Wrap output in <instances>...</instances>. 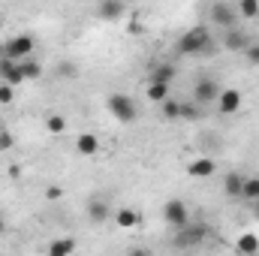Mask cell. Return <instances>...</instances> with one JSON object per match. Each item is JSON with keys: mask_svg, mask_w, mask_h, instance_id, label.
<instances>
[{"mask_svg": "<svg viewBox=\"0 0 259 256\" xmlns=\"http://www.w3.org/2000/svg\"><path fill=\"white\" fill-rule=\"evenodd\" d=\"M211 46V30L208 27H190L181 39H178V52L181 55H202L205 49Z\"/></svg>", "mask_w": 259, "mask_h": 256, "instance_id": "6da1fadb", "label": "cell"}, {"mask_svg": "<svg viewBox=\"0 0 259 256\" xmlns=\"http://www.w3.org/2000/svg\"><path fill=\"white\" fill-rule=\"evenodd\" d=\"M109 112H112V118H118L124 124L139 118V106H136V100L130 94H112L109 97Z\"/></svg>", "mask_w": 259, "mask_h": 256, "instance_id": "7a4b0ae2", "label": "cell"}, {"mask_svg": "<svg viewBox=\"0 0 259 256\" xmlns=\"http://www.w3.org/2000/svg\"><path fill=\"white\" fill-rule=\"evenodd\" d=\"M163 217H166V223H169L172 229H184V226L190 223L187 205H184L181 199H169V202L163 205Z\"/></svg>", "mask_w": 259, "mask_h": 256, "instance_id": "3957f363", "label": "cell"}, {"mask_svg": "<svg viewBox=\"0 0 259 256\" xmlns=\"http://www.w3.org/2000/svg\"><path fill=\"white\" fill-rule=\"evenodd\" d=\"M33 36L30 33H21V36H15V39H9L6 42V58H12V61H24V58H30L33 55Z\"/></svg>", "mask_w": 259, "mask_h": 256, "instance_id": "277c9868", "label": "cell"}, {"mask_svg": "<svg viewBox=\"0 0 259 256\" xmlns=\"http://www.w3.org/2000/svg\"><path fill=\"white\" fill-rule=\"evenodd\" d=\"M208 15H211V21L217 24V27H232L235 24V9L226 3V0H217V3H211V9H208Z\"/></svg>", "mask_w": 259, "mask_h": 256, "instance_id": "5b68a950", "label": "cell"}, {"mask_svg": "<svg viewBox=\"0 0 259 256\" xmlns=\"http://www.w3.org/2000/svg\"><path fill=\"white\" fill-rule=\"evenodd\" d=\"M217 109H220L223 115H235V112L241 109V94H238L235 88H220V94H217Z\"/></svg>", "mask_w": 259, "mask_h": 256, "instance_id": "8992f818", "label": "cell"}, {"mask_svg": "<svg viewBox=\"0 0 259 256\" xmlns=\"http://www.w3.org/2000/svg\"><path fill=\"white\" fill-rule=\"evenodd\" d=\"M217 94H220V84L214 81V78H199L196 81V91H193V100L199 106H205V103H211V100H217Z\"/></svg>", "mask_w": 259, "mask_h": 256, "instance_id": "52a82bcc", "label": "cell"}, {"mask_svg": "<svg viewBox=\"0 0 259 256\" xmlns=\"http://www.w3.org/2000/svg\"><path fill=\"white\" fill-rule=\"evenodd\" d=\"M0 78H3V81H9L12 88H18V84L24 81L21 64H18V61H12V58H3V61H0Z\"/></svg>", "mask_w": 259, "mask_h": 256, "instance_id": "ba28073f", "label": "cell"}, {"mask_svg": "<svg viewBox=\"0 0 259 256\" xmlns=\"http://www.w3.org/2000/svg\"><path fill=\"white\" fill-rule=\"evenodd\" d=\"M247 42H250V36H247L244 30L226 27V33H223V46H226L229 52H244V49H247Z\"/></svg>", "mask_w": 259, "mask_h": 256, "instance_id": "9c48e42d", "label": "cell"}, {"mask_svg": "<svg viewBox=\"0 0 259 256\" xmlns=\"http://www.w3.org/2000/svg\"><path fill=\"white\" fill-rule=\"evenodd\" d=\"M187 172H190L193 178H211V175L217 172V163H214L211 157H199V160H193V163L187 166Z\"/></svg>", "mask_w": 259, "mask_h": 256, "instance_id": "30bf717a", "label": "cell"}, {"mask_svg": "<svg viewBox=\"0 0 259 256\" xmlns=\"http://www.w3.org/2000/svg\"><path fill=\"white\" fill-rule=\"evenodd\" d=\"M109 214H112V205H109L106 199H91V205H88V217H91L94 223H106Z\"/></svg>", "mask_w": 259, "mask_h": 256, "instance_id": "8fae6325", "label": "cell"}, {"mask_svg": "<svg viewBox=\"0 0 259 256\" xmlns=\"http://www.w3.org/2000/svg\"><path fill=\"white\" fill-rule=\"evenodd\" d=\"M124 12H127V3H124V0H103V3H100V15H103L106 21H118Z\"/></svg>", "mask_w": 259, "mask_h": 256, "instance_id": "7c38bea8", "label": "cell"}, {"mask_svg": "<svg viewBox=\"0 0 259 256\" xmlns=\"http://www.w3.org/2000/svg\"><path fill=\"white\" fill-rule=\"evenodd\" d=\"M75 151L84 154V157H94V154L100 151V139H97L94 133H81V136L75 139Z\"/></svg>", "mask_w": 259, "mask_h": 256, "instance_id": "4fadbf2b", "label": "cell"}, {"mask_svg": "<svg viewBox=\"0 0 259 256\" xmlns=\"http://www.w3.org/2000/svg\"><path fill=\"white\" fill-rule=\"evenodd\" d=\"M154 81H166V84H172L175 78H178V66L175 64H154V75H151Z\"/></svg>", "mask_w": 259, "mask_h": 256, "instance_id": "5bb4252c", "label": "cell"}, {"mask_svg": "<svg viewBox=\"0 0 259 256\" xmlns=\"http://www.w3.org/2000/svg\"><path fill=\"white\" fill-rule=\"evenodd\" d=\"M145 94H148V100H151V103H163V100L169 97V84H166V81H154V78H151V84L145 88Z\"/></svg>", "mask_w": 259, "mask_h": 256, "instance_id": "9a60e30c", "label": "cell"}, {"mask_svg": "<svg viewBox=\"0 0 259 256\" xmlns=\"http://www.w3.org/2000/svg\"><path fill=\"white\" fill-rule=\"evenodd\" d=\"M241 184H244V175L229 172V175L223 178V193H226V196H241Z\"/></svg>", "mask_w": 259, "mask_h": 256, "instance_id": "2e32d148", "label": "cell"}, {"mask_svg": "<svg viewBox=\"0 0 259 256\" xmlns=\"http://www.w3.org/2000/svg\"><path fill=\"white\" fill-rule=\"evenodd\" d=\"M235 250H238V253H259V238L253 235V232H244V235L238 238Z\"/></svg>", "mask_w": 259, "mask_h": 256, "instance_id": "e0dca14e", "label": "cell"}, {"mask_svg": "<svg viewBox=\"0 0 259 256\" xmlns=\"http://www.w3.org/2000/svg\"><path fill=\"white\" fill-rule=\"evenodd\" d=\"M115 223H118L121 229H133V226L139 223V214H136L133 208H118V214H115Z\"/></svg>", "mask_w": 259, "mask_h": 256, "instance_id": "ac0fdd59", "label": "cell"}, {"mask_svg": "<svg viewBox=\"0 0 259 256\" xmlns=\"http://www.w3.org/2000/svg\"><path fill=\"white\" fill-rule=\"evenodd\" d=\"M18 64H21L24 78H39V75H42V66L33 61V55H30V58H24V61H18Z\"/></svg>", "mask_w": 259, "mask_h": 256, "instance_id": "d6986e66", "label": "cell"}, {"mask_svg": "<svg viewBox=\"0 0 259 256\" xmlns=\"http://www.w3.org/2000/svg\"><path fill=\"white\" fill-rule=\"evenodd\" d=\"M238 15L241 18H259V0H238Z\"/></svg>", "mask_w": 259, "mask_h": 256, "instance_id": "ffe728a7", "label": "cell"}, {"mask_svg": "<svg viewBox=\"0 0 259 256\" xmlns=\"http://www.w3.org/2000/svg\"><path fill=\"white\" fill-rule=\"evenodd\" d=\"M241 196H244L247 202L259 199V178L256 175H253V178H244V184H241Z\"/></svg>", "mask_w": 259, "mask_h": 256, "instance_id": "44dd1931", "label": "cell"}, {"mask_svg": "<svg viewBox=\"0 0 259 256\" xmlns=\"http://www.w3.org/2000/svg\"><path fill=\"white\" fill-rule=\"evenodd\" d=\"M160 106H163V118H169V121L181 118V103H178V100H169V97H166Z\"/></svg>", "mask_w": 259, "mask_h": 256, "instance_id": "7402d4cb", "label": "cell"}, {"mask_svg": "<svg viewBox=\"0 0 259 256\" xmlns=\"http://www.w3.org/2000/svg\"><path fill=\"white\" fill-rule=\"evenodd\" d=\"M46 127H49V133H55V136H61L66 130V121L61 118V115H49L46 118Z\"/></svg>", "mask_w": 259, "mask_h": 256, "instance_id": "603a6c76", "label": "cell"}, {"mask_svg": "<svg viewBox=\"0 0 259 256\" xmlns=\"http://www.w3.org/2000/svg\"><path fill=\"white\" fill-rule=\"evenodd\" d=\"M72 250H75V241H55V244L49 247V253H55V256L72 253Z\"/></svg>", "mask_w": 259, "mask_h": 256, "instance_id": "cb8c5ba5", "label": "cell"}, {"mask_svg": "<svg viewBox=\"0 0 259 256\" xmlns=\"http://www.w3.org/2000/svg\"><path fill=\"white\" fill-rule=\"evenodd\" d=\"M244 58H247V64H250V66H259V42H247Z\"/></svg>", "mask_w": 259, "mask_h": 256, "instance_id": "d4e9b609", "label": "cell"}, {"mask_svg": "<svg viewBox=\"0 0 259 256\" xmlns=\"http://www.w3.org/2000/svg\"><path fill=\"white\" fill-rule=\"evenodd\" d=\"M12 97H15L12 84H9V81H3V84H0V103H3V106H9V103H12Z\"/></svg>", "mask_w": 259, "mask_h": 256, "instance_id": "484cf974", "label": "cell"}, {"mask_svg": "<svg viewBox=\"0 0 259 256\" xmlns=\"http://www.w3.org/2000/svg\"><path fill=\"white\" fill-rule=\"evenodd\" d=\"M199 115V103H181V118H196Z\"/></svg>", "mask_w": 259, "mask_h": 256, "instance_id": "4316f807", "label": "cell"}, {"mask_svg": "<svg viewBox=\"0 0 259 256\" xmlns=\"http://www.w3.org/2000/svg\"><path fill=\"white\" fill-rule=\"evenodd\" d=\"M6 148H12V136L6 130H0V151H6Z\"/></svg>", "mask_w": 259, "mask_h": 256, "instance_id": "83f0119b", "label": "cell"}, {"mask_svg": "<svg viewBox=\"0 0 259 256\" xmlns=\"http://www.w3.org/2000/svg\"><path fill=\"white\" fill-rule=\"evenodd\" d=\"M61 75H75V66L72 64H61Z\"/></svg>", "mask_w": 259, "mask_h": 256, "instance_id": "f1b7e54d", "label": "cell"}, {"mask_svg": "<svg viewBox=\"0 0 259 256\" xmlns=\"http://www.w3.org/2000/svg\"><path fill=\"white\" fill-rule=\"evenodd\" d=\"M49 199H61V187H49Z\"/></svg>", "mask_w": 259, "mask_h": 256, "instance_id": "f546056e", "label": "cell"}, {"mask_svg": "<svg viewBox=\"0 0 259 256\" xmlns=\"http://www.w3.org/2000/svg\"><path fill=\"white\" fill-rule=\"evenodd\" d=\"M250 205H253V214H256V217H259V199H253Z\"/></svg>", "mask_w": 259, "mask_h": 256, "instance_id": "4dcf8cb0", "label": "cell"}, {"mask_svg": "<svg viewBox=\"0 0 259 256\" xmlns=\"http://www.w3.org/2000/svg\"><path fill=\"white\" fill-rule=\"evenodd\" d=\"M3 229H6V220H3V217H0V232H3Z\"/></svg>", "mask_w": 259, "mask_h": 256, "instance_id": "1f68e13d", "label": "cell"}]
</instances>
